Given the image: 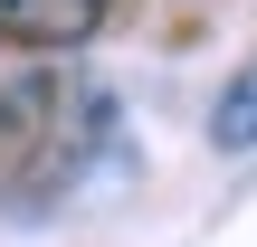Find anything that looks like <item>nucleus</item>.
<instances>
[{
	"label": "nucleus",
	"mask_w": 257,
	"mask_h": 247,
	"mask_svg": "<svg viewBox=\"0 0 257 247\" xmlns=\"http://www.w3.org/2000/svg\"><path fill=\"white\" fill-rule=\"evenodd\" d=\"M114 143L105 86L67 67H29L0 86V209H48L76 190V171Z\"/></svg>",
	"instance_id": "1"
},
{
	"label": "nucleus",
	"mask_w": 257,
	"mask_h": 247,
	"mask_svg": "<svg viewBox=\"0 0 257 247\" xmlns=\"http://www.w3.org/2000/svg\"><path fill=\"white\" fill-rule=\"evenodd\" d=\"M105 10L114 0H0V38L10 48H86L95 29H105Z\"/></svg>",
	"instance_id": "2"
},
{
	"label": "nucleus",
	"mask_w": 257,
	"mask_h": 247,
	"mask_svg": "<svg viewBox=\"0 0 257 247\" xmlns=\"http://www.w3.org/2000/svg\"><path fill=\"white\" fill-rule=\"evenodd\" d=\"M210 152H257V48L238 57V76L210 105Z\"/></svg>",
	"instance_id": "3"
}]
</instances>
